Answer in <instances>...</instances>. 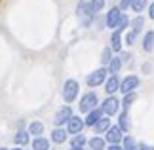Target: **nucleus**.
<instances>
[{
    "label": "nucleus",
    "mask_w": 154,
    "mask_h": 150,
    "mask_svg": "<svg viewBox=\"0 0 154 150\" xmlns=\"http://www.w3.org/2000/svg\"><path fill=\"white\" fill-rule=\"evenodd\" d=\"M76 17H78V21H80L84 27H90V25H91L95 14H93V10L90 8V2H86V0H80L78 8H76Z\"/></svg>",
    "instance_id": "f257e3e1"
},
{
    "label": "nucleus",
    "mask_w": 154,
    "mask_h": 150,
    "mask_svg": "<svg viewBox=\"0 0 154 150\" xmlns=\"http://www.w3.org/2000/svg\"><path fill=\"white\" fill-rule=\"evenodd\" d=\"M78 93H80V84L76 82V80H67L65 82V86H63V101L67 105H72L76 99H78Z\"/></svg>",
    "instance_id": "f03ea898"
},
{
    "label": "nucleus",
    "mask_w": 154,
    "mask_h": 150,
    "mask_svg": "<svg viewBox=\"0 0 154 150\" xmlns=\"http://www.w3.org/2000/svg\"><path fill=\"white\" fill-rule=\"evenodd\" d=\"M106 74H109V69H106V67H99V69H95L93 72H90L86 76V84L90 87L103 86V84L106 82Z\"/></svg>",
    "instance_id": "7ed1b4c3"
},
{
    "label": "nucleus",
    "mask_w": 154,
    "mask_h": 150,
    "mask_svg": "<svg viewBox=\"0 0 154 150\" xmlns=\"http://www.w3.org/2000/svg\"><path fill=\"white\" fill-rule=\"evenodd\" d=\"M97 105H99V99H97V95L93 93V91H88V93L84 95V97L80 99V105H78V109H80V112L88 114L90 110L97 109Z\"/></svg>",
    "instance_id": "20e7f679"
},
{
    "label": "nucleus",
    "mask_w": 154,
    "mask_h": 150,
    "mask_svg": "<svg viewBox=\"0 0 154 150\" xmlns=\"http://www.w3.org/2000/svg\"><path fill=\"white\" fill-rule=\"evenodd\" d=\"M72 116H74V114H72V109H70L69 105H65V106H61V109H57L55 116H53V124H55V127L67 125V124H69V120L72 118Z\"/></svg>",
    "instance_id": "39448f33"
},
{
    "label": "nucleus",
    "mask_w": 154,
    "mask_h": 150,
    "mask_svg": "<svg viewBox=\"0 0 154 150\" xmlns=\"http://www.w3.org/2000/svg\"><path fill=\"white\" fill-rule=\"evenodd\" d=\"M122 10H120V6H114V8H110L109 10V14H106V17H105V25L109 27V29H114L116 31V27H118V23H120V19H122Z\"/></svg>",
    "instance_id": "423d86ee"
},
{
    "label": "nucleus",
    "mask_w": 154,
    "mask_h": 150,
    "mask_svg": "<svg viewBox=\"0 0 154 150\" xmlns=\"http://www.w3.org/2000/svg\"><path fill=\"white\" fill-rule=\"evenodd\" d=\"M139 76H135V74H129V76H126L122 80V84H120V91L124 93V95H128V93H133L135 89L139 87Z\"/></svg>",
    "instance_id": "0eeeda50"
},
{
    "label": "nucleus",
    "mask_w": 154,
    "mask_h": 150,
    "mask_svg": "<svg viewBox=\"0 0 154 150\" xmlns=\"http://www.w3.org/2000/svg\"><path fill=\"white\" fill-rule=\"evenodd\" d=\"M120 101H118L116 97H112V95H110V97H106L105 101H103V105L101 106H99V109H101L103 110V114H105V116H112V114H116L118 112V109H120Z\"/></svg>",
    "instance_id": "6e6552de"
},
{
    "label": "nucleus",
    "mask_w": 154,
    "mask_h": 150,
    "mask_svg": "<svg viewBox=\"0 0 154 150\" xmlns=\"http://www.w3.org/2000/svg\"><path fill=\"white\" fill-rule=\"evenodd\" d=\"M105 141L110 142V145H122V141H124V131L118 127V125H110V129L105 133Z\"/></svg>",
    "instance_id": "1a4fd4ad"
},
{
    "label": "nucleus",
    "mask_w": 154,
    "mask_h": 150,
    "mask_svg": "<svg viewBox=\"0 0 154 150\" xmlns=\"http://www.w3.org/2000/svg\"><path fill=\"white\" fill-rule=\"evenodd\" d=\"M84 118H80V116H74L69 120V124H67V131H69V135H78L82 129H84Z\"/></svg>",
    "instance_id": "9d476101"
},
{
    "label": "nucleus",
    "mask_w": 154,
    "mask_h": 150,
    "mask_svg": "<svg viewBox=\"0 0 154 150\" xmlns=\"http://www.w3.org/2000/svg\"><path fill=\"white\" fill-rule=\"evenodd\" d=\"M101 118H103V110L97 106V109H93V110H90V112L86 114V118H84V124L88 125V127H93V125H95V124H97Z\"/></svg>",
    "instance_id": "9b49d317"
},
{
    "label": "nucleus",
    "mask_w": 154,
    "mask_h": 150,
    "mask_svg": "<svg viewBox=\"0 0 154 150\" xmlns=\"http://www.w3.org/2000/svg\"><path fill=\"white\" fill-rule=\"evenodd\" d=\"M120 84H122V80L118 76H109L106 82H105V91L109 95H114L118 89H120Z\"/></svg>",
    "instance_id": "f8f14e48"
},
{
    "label": "nucleus",
    "mask_w": 154,
    "mask_h": 150,
    "mask_svg": "<svg viewBox=\"0 0 154 150\" xmlns=\"http://www.w3.org/2000/svg\"><path fill=\"white\" fill-rule=\"evenodd\" d=\"M122 46H124L122 34H120V31H114L110 34V50L114 53H122Z\"/></svg>",
    "instance_id": "ddd939ff"
},
{
    "label": "nucleus",
    "mask_w": 154,
    "mask_h": 150,
    "mask_svg": "<svg viewBox=\"0 0 154 150\" xmlns=\"http://www.w3.org/2000/svg\"><path fill=\"white\" fill-rule=\"evenodd\" d=\"M67 139H69V131L67 129L55 127V129L51 131V142H55V145H63Z\"/></svg>",
    "instance_id": "4468645a"
},
{
    "label": "nucleus",
    "mask_w": 154,
    "mask_h": 150,
    "mask_svg": "<svg viewBox=\"0 0 154 150\" xmlns=\"http://www.w3.org/2000/svg\"><path fill=\"white\" fill-rule=\"evenodd\" d=\"M122 65H124L122 57L120 55H114V57H112V61L109 63V67H106V69H109V74L110 76H118V72L122 70Z\"/></svg>",
    "instance_id": "2eb2a0df"
},
{
    "label": "nucleus",
    "mask_w": 154,
    "mask_h": 150,
    "mask_svg": "<svg viewBox=\"0 0 154 150\" xmlns=\"http://www.w3.org/2000/svg\"><path fill=\"white\" fill-rule=\"evenodd\" d=\"M109 129H110V118H109V116H103L95 125H93V131H95L97 135H103V133H106Z\"/></svg>",
    "instance_id": "dca6fc26"
},
{
    "label": "nucleus",
    "mask_w": 154,
    "mask_h": 150,
    "mask_svg": "<svg viewBox=\"0 0 154 150\" xmlns=\"http://www.w3.org/2000/svg\"><path fill=\"white\" fill-rule=\"evenodd\" d=\"M88 146H90V150H106V141L103 137H91L88 141Z\"/></svg>",
    "instance_id": "f3484780"
},
{
    "label": "nucleus",
    "mask_w": 154,
    "mask_h": 150,
    "mask_svg": "<svg viewBox=\"0 0 154 150\" xmlns=\"http://www.w3.org/2000/svg\"><path fill=\"white\" fill-rule=\"evenodd\" d=\"M29 137H31L29 129H19V131L15 133L14 141H15V145H17V146H23V145H27V142H29Z\"/></svg>",
    "instance_id": "a211bd4d"
},
{
    "label": "nucleus",
    "mask_w": 154,
    "mask_h": 150,
    "mask_svg": "<svg viewBox=\"0 0 154 150\" xmlns=\"http://www.w3.org/2000/svg\"><path fill=\"white\" fill-rule=\"evenodd\" d=\"M143 50L146 51V53H150L152 50H154V31H149L143 36Z\"/></svg>",
    "instance_id": "6ab92c4d"
},
{
    "label": "nucleus",
    "mask_w": 154,
    "mask_h": 150,
    "mask_svg": "<svg viewBox=\"0 0 154 150\" xmlns=\"http://www.w3.org/2000/svg\"><path fill=\"white\" fill-rule=\"evenodd\" d=\"M32 150H50V141L46 137H34Z\"/></svg>",
    "instance_id": "aec40b11"
},
{
    "label": "nucleus",
    "mask_w": 154,
    "mask_h": 150,
    "mask_svg": "<svg viewBox=\"0 0 154 150\" xmlns=\"http://www.w3.org/2000/svg\"><path fill=\"white\" fill-rule=\"evenodd\" d=\"M118 127L122 131H129V116H128V110H122L118 114Z\"/></svg>",
    "instance_id": "412c9836"
},
{
    "label": "nucleus",
    "mask_w": 154,
    "mask_h": 150,
    "mask_svg": "<svg viewBox=\"0 0 154 150\" xmlns=\"http://www.w3.org/2000/svg\"><path fill=\"white\" fill-rule=\"evenodd\" d=\"M29 133L31 135H34V137H42V133H44V124L42 122H32L31 125H29Z\"/></svg>",
    "instance_id": "4be33fe9"
},
{
    "label": "nucleus",
    "mask_w": 154,
    "mask_h": 150,
    "mask_svg": "<svg viewBox=\"0 0 154 150\" xmlns=\"http://www.w3.org/2000/svg\"><path fill=\"white\" fill-rule=\"evenodd\" d=\"M122 146L124 150H139V142L133 139V137H124V141H122Z\"/></svg>",
    "instance_id": "5701e85b"
},
{
    "label": "nucleus",
    "mask_w": 154,
    "mask_h": 150,
    "mask_svg": "<svg viewBox=\"0 0 154 150\" xmlns=\"http://www.w3.org/2000/svg\"><path fill=\"white\" fill-rule=\"evenodd\" d=\"M129 27H131V29H129V31H133L135 34H139L141 31H143V27H145V19H143V17H135V19L131 21V23H129Z\"/></svg>",
    "instance_id": "b1692460"
},
{
    "label": "nucleus",
    "mask_w": 154,
    "mask_h": 150,
    "mask_svg": "<svg viewBox=\"0 0 154 150\" xmlns=\"http://www.w3.org/2000/svg\"><path fill=\"white\" fill-rule=\"evenodd\" d=\"M112 53H114V51L110 50V46H109V47H105V50L101 51V65H103V67H109V63L112 61V57H114Z\"/></svg>",
    "instance_id": "393cba45"
},
{
    "label": "nucleus",
    "mask_w": 154,
    "mask_h": 150,
    "mask_svg": "<svg viewBox=\"0 0 154 150\" xmlns=\"http://www.w3.org/2000/svg\"><path fill=\"white\" fill-rule=\"evenodd\" d=\"M135 99H137V93H128V95H124V99H122V106H124V109H129V106H131L133 103H135Z\"/></svg>",
    "instance_id": "a878e982"
},
{
    "label": "nucleus",
    "mask_w": 154,
    "mask_h": 150,
    "mask_svg": "<svg viewBox=\"0 0 154 150\" xmlns=\"http://www.w3.org/2000/svg\"><path fill=\"white\" fill-rule=\"evenodd\" d=\"M88 142L86 139V135H72V141H70V146H80V148H84V145Z\"/></svg>",
    "instance_id": "bb28decb"
},
{
    "label": "nucleus",
    "mask_w": 154,
    "mask_h": 150,
    "mask_svg": "<svg viewBox=\"0 0 154 150\" xmlns=\"http://www.w3.org/2000/svg\"><path fill=\"white\" fill-rule=\"evenodd\" d=\"M146 8V0H133L131 2V10L135 11V14H141Z\"/></svg>",
    "instance_id": "cd10ccee"
},
{
    "label": "nucleus",
    "mask_w": 154,
    "mask_h": 150,
    "mask_svg": "<svg viewBox=\"0 0 154 150\" xmlns=\"http://www.w3.org/2000/svg\"><path fill=\"white\" fill-rule=\"evenodd\" d=\"M90 8L93 10V14H99L105 8V0H90Z\"/></svg>",
    "instance_id": "c85d7f7f"
},
{
    "label": "nucleus",
    "mask_w": 154,
    "mask_h": 150,
    "mask_svg": "<svg viewBox=\"0 0 154 150\" xmlns=\"http://www.w3.org/2000/svg\"><path fill=\"white\" fill-rule=\"evenodd\" d=\"M129 23H131V21H129V17L124 14V15H122V19H120V23H118V27H116V31H120V32H122V31H126V29L129 27Z\"/></svg>",
    "instance_id": "c756f323"
},
{
    "label": "nucleus",
    "mask_w": 154,
    "mask_h": 150,
    "mask_svg": "<svg viewBox=\"0 0 154 150\" xmlns=\"http://www.w3.org/2000/svg\"><path fill=\"white\" fill-rule=\"evenodd\" d=\"M135 40H137V34H135L133 31H129V32L126 34V40H124V42H126V46H133Z\"/></svg>",
    "instance_id": "7c9ffc66"
},
{
    "label": "nucleus",
    "mask_w": 154,
    "mask_h": 150,
    "mask_svg": "<svg viewBox=\"0 0 154 150\" xmlns=\"http://www.w3.org/2000/svg\"><path fill=\"white\" fill-rule=\"evenodd\" d=\"M131 2H133V0H120V10H128V8H131Z\"/></svg>",
    "instance_id": "2f4dec72"
},
{
    "label": "nucleus",
    "mask_w": 154,
    "mask_h": 150,
    "mask_svg": "<svg viewBox=\"0 0 154 150\" xmlns=\"http://www.w3.org/2000/svg\"><path fill=\"white\" fill-rule=\"evenodd\" d=\"M139 150H154V146L145 145V142H139Z\"/></svg>",
    "instance_id": "473e14b6"
},
{
    "label": "nucleus",
    "mask_w": 154,
    "mask_h": 150,
    "mask_svg": "<svg viewBox=\"0 0 154 150\" xmlns=\"http://www.w3.org/2000/svg\"><path fill=\"white\" fill-rule=\"evenodd\" d=\"M120 57H122V61H124V63H128L129 59H131V55H129V53H126V51H124V53H120Z\"/></svg>",
    "instance_id": "72a5a7b5"
},
{
    "label": "nucleus",
    "mask_w": 154,
    "mask_h": 150,
    "mask_svg": "<svg viewBox=\"0 0 154 150\" xmlns=\"http://www.w3.org/2000/svg\"><path fill=\"white\" fill-rule=\"evenodd\" d=\"M149 17H150V19H154V0H152V4L149 6Z\"/></svg>",
    "instance_id": "f704fd0d"
},
{
    "label": "nucleus",
    "mask_w": 154,
    "mask_h": 150,
    "mask_svg": "<svg viewBox=\"0 0 154 150\" xmlns=\"http://www.w3.org/2000/svg\"><path fill=\"white\" fill-rule=\"evenodd\" d=\"M106 150H124L122 145H110V146H106Z\"/></svg>",
    "instance_id": "c9c22d12"
},
{
    "label": "nucleus",
    "mask_w": 154,
    "mask_h": 150,
    "mask_svg": "<svg viewBox=\"0 0 154 150\" xmlns=\"http://www.w3.org/2000/svg\"><path fill=\"white\" fill-rule=\"evenodd\" d=\"M69 150H84V148H80V146H70Z\"/></svg>",
    "instance_id": "e433bc0d"
},
{
    "label": "nucleus",
    "mask_w": 154,
    "mask_h": 150,
    "mask_svg": "<svg viewBox=\"0 0 154 150\" xmlns=\"http://www.w3.org/2000/svg\"><path fill=\"white\" fill-rule=\"evenodd\" d=\"M11 150H23V148L21 146H15V148H11Z\"/></svg>",
    "instance_id": "4c0bfd02"
},
{
    "label": "nucleus",
    "mask_w": 154,
    "mask_h": 150,
    "mask_svg": "<svg viewBox=\"0 0 154 150\" xmlns=\"http://www.w3.org/2000/svg\"><path fill=\"white\" fill-rule=\"evenodd\" d=\"M0 150H10V148H4V146H2V148H0Z\"/></svg>",
    "instance_id": "58836bf2"
}]
</instances>
